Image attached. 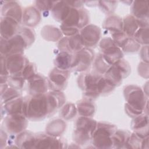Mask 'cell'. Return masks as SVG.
I'll return each instance as SVG.
<instances>
[{
    "label": "cell",
    "instance_id": "18",
    "mask_svg": "<svg viewBox=\"0 0 149 149\" xmlns=\"http://www.w3.org/2000/svg\"><path fill=\"white\" fill-rule=\"evenodd\" d=\"M134 133L141 138L148 136V117L147 114H140L134 118L132 123Z\"/></svg>",
    "mask_w": 149,
    "mask_h": 149
},
{
    "label": "cell",
    "instance_id": "4",
    "mask_svg": "<svg viewBox=\"0 0 149 149\" xmlns=\"http://www.w3.org/2000/svg\"><path fill=\"white\" fill-rule=\"evenodd\" d=\"M116 130L115 125L99 122L92 136V143L95 148H110L113 147L112 136Z\"/></svg>",
    "mask_w": 149,
    "mask_h": 149
},
{
    "label": "cell",
    "instance_id": "32",
    "mask_svg": "<svg viewBox=\"0 0 149 149\" xmlns=\"http://www.w3.org/2000/svg\"><path fill=\"white\" fill-rule=\"evenodd\" d=\"M130 136V134L127 131L123 130H116L112 136L113 146L118 148L125 147Z\"/></svg>",
    "mask_w": 149,
    "mask_h": 149
},
{
    "label": "cell",
    "instance_id": "22",
    "mask_svg": "<svg viewBox=\"0 0 149 149\" xmlns=\"http://www.w3.org/2000/svg\"><path fill=\"white\" fill-rule=\"evenodd\" d=\"M41 15L38 9L34 7H29L25 9L23 13V23L29 27H34L38 24Z\"/></svg>",
    "mask_w": 149,
    "mask_h": 149
},
{
    "label": "cell",
    "instance_id": "13",
    "mask_svg": "<svg viewBox=\"0 0 149 149\" xmlns=\"http://www.w3.org/2000/svg\"><path fill=\"white\" fill-rule=\"evenodd\" d=\"M79 34L84 46L93 47L98 43L100 38L101 30L95 25L89 24L83 27Z\"/></svg>",
    "mask_w": 149,
    "mask_h": 149
},
{
    "label": "cell",
    "instance_id": "27",
    "mask_svg": "<svg viewBox=\"0 0 149 149\" xmlns=\"http://www.w3.org/2000/svg\"><path fill=\"white\" fill-rule=\"evenodd\" d=\"M66 127V123L62 119H55L49 122L46 126V133L54 136L58 137L65 130Z\"/></svg>",
    "mask_w": 149,
    "mask_h": 149
},
{
    "label": "cell",
    "instance_id": "36",
    "mask_svg": "<svg viewBox=\"0 0 149 149\" xmlns=\"http://www.w3.org/2000/svg\"><path fill=\"white\" fill-rule=\"evenodd\" d=\"M133 37L140 44L147 45L148 44V27L140 28L135 33Z\"/></svg>",
    "mask_w": 149,
    "mask_h": 149
},
{
    "label": "cell",
    "instance_id": "3",
    "mask_svg": "<svg viewBox=\"0 0 149 149\" xmlns=\"http://www.w3.org/2000/svg\"><path fill=\"white\" fill-rule=\"evenodd\" d=\"M97 122L90 117L81 116L75 123V129L73 138L74 141L80 145L86 144L91 139L97 127Z\"/></svg>",
    "mask_w": 149,
    "mask_h": 149
},
{
    "label": "cell",
    "instance_id": "41",
    "mask_svg": "<svg viewBox=\"0 0 149 149\" xmlns=\"http://www.w3.org/2000/svg\"><path fill=\"white\" fill-rule=\"evenodd\" d=\"M122 72L124 78L126 77L131 72V68L128 62L125 59H121L114 63Z\"/></svg>",
    "mask_w": 149,
    "mask_h": 149
},
{
    "label": "cell",
    "instance_id": "14",
    "mask_svg": "<svg viewBox=\"0 0 149 149\" xmlns=\"http://www.w3.org/2000/svg\"><path fill=\"white\" fill-rule=\"evenodd\" d=\"M49 88L48 80L43 76L36 74L28 80V90L30 95H36L47 93Z\"/></svg>",
    "mask_w": 149,
    "mask_h": 149
},
{
    "label": "cell",
    "instance_id": "17",
    "mask_svg": "<svg viewBox=\"0 0 149 149\" xmlns=\"http://www.w3.org/2000/svg\"><path fill=\"white\" fill-rule=\"evenodd\" d=\"M19 23L15 19L3 16L1 20V37L8 40L18 31Z\"/></svg>",
    "mask_w": 149,
    "mask_h": 149
},
{
    "label": "cell",
    "instance_id": "28",
    "mask_svg": "<svg viewBox=\"0 0 149 149\" xmlns=\"http://www.w3.org/2000/svg\"><path fill=\"white\" fill-rule=\"evenodd\" d=\"M77 110L81 116L91 117L95 113V106L90 99L85 98L79 102Z\"/></svg>",
    "mask_w": 149,
    "mask_h": 149
},
{
    "label": "cell",
    "instance_id": "20",
    "mask_svg": "<svg viewBox=\"0 0 149 149\" xmlns=\"http://www.w3.org/2000/svg\"><path fill=\"white\" fill-rule=\"evenodd\" d=\"M37 136L30 132L23 131L16 138L15 143L17 147L21 148H34Z\"/></svg>",
    "mask_w": 149,
    "mask_h": 149
},
{
    "label": "cell",
    "instance_id": "48",
    "mask_svg": "<svg viewBox=\"0 0 149 149\" xmlns=\"http://www.w3.org/2000/svg\"><path fill=\"white\" fill-rule=\"evenodd\" d=\"M141 58L143 59V61L148 63V45L143 47L141 50Z\"/></svg>",
    "mask_w": 149,
    "mask_h": 149
},
{
    "label": "cell",
    "instance_id": "21",
    "mask_svg": "<svg viewBox=\"0 0 149 149\" xmlns=\"http://www.w3.org/2000/svg\"><path fill=\"white\" fill-rule=\"evenodd\" d=\"M74 54L69 52L61 51L55 58L54 64L55 68L63 70H69L72 68Z\"/></svg>",
    "mask_w": 149,
    "mask_h": 149
},
{
    "label": "cell",
    "instance_id": "35",
    "mask_svg": "<svg viewBox=\"0 0 149 149\" xmlns=\"http://www.w3.org/2000/svg\"><path fill=\"white\" fill-rule=\"evenodd\" d=\"M77 108L72 103L65 104L61 111V116L65 120L73 119L76 115Z\"/></svg>",
    "mask_w": 149,
    "mask_h": 149
},
{
    "label": "cell",
    "instance_id": "30",
    "mask_svg": "<svg viewBox=\"0 0 149 149\" xmlns=\"http://www.w3.org/2000/svg\"><path fill=\"white\" fill-rule=\"evenodd\" d=\"M139 25L136 19L132 15L125 17L123 20V32L128 37H133L138 30Z\"/></svg>",
    "mask_w": 149,
    "mask_h": 149
},
{
    "label": "cell",
    "instance_id": "5",
    "mask_svg": "<svg viewBox=\"0 0 149 149\" xmlns=\"http://www.w3.org/2000/svg\"><path fill=\"white\" fill-rule=\"evenodd\" d=\"M27 47L24 40L18 32L8 40L1 37V55L7 56L16 54H22Z\"/></svg>",
    "mask_w": 149,
    "mask_h": 149
},
{
    "label": "cell",
    "instance_id": "2",
    "mask_svg": "<svg viewBox=\"0 0 149 149\" xmlns=\"http://www.w3.org/2000/svg\"><path fill=\"white\" fill-rule=\"evenodd\" d=\"M123 92L127 101L125 104V111L127 115L135 118L141 114L146 107V99L141 88L129 85L125 87Z\"/></svg>",
    "mask_w": 149,
    "mask_h": 149
},
{
    "label": "cell",
    "instance_id": "25",
    "mask_svg": "<svg viewBox=\"0 0 149 149\" xmlns=\"http://www.w3.org/2000/svg\"><path fill=\"white\" fill-rule=\"evenodd\" d=\"M104 77L115 87L119 86L122 81V79H124L122 72L114 64L111 65L105 73Z\"/></svg>",
    "mask_w": 149,
    "mask_h": 149
},
{
    "label": "cell",
    "instance_id": "6",
    "mask_svg": "<svg viewBox=\"0 0 149 149\" xmlns=\"http://www.w3.org/2000/svg\"><path fill=\"white\" fill-rule=\"evenodd\" d=\"M100 77L99 74L91 73H83L79 77V86L84 91L85 96L88 98H96L100 95L98 88V82Z\"/></svg>",
    "mask_w": 149,
    "mask_h": 149
},
{
    "label": "cell",
    "instance_id": "26",
    "mask_svg": "<svg viewBox=\"0 0 149 149\" xmlns=\"http://www.w3.org/2000/svg\"><path fill=\"white\" fill-rule=\"evenodd\" d=\"M132 13L138 20L148 19L147 1H134L132 8Z\"/></svg>",
    "mask_w": 149,
    "mask_h": 149
},
{
    "label": "cell",
    "instance_id": "16",
    "mask_svg": "<svg viewBox=\"0 0 149 149\" xmlns=\"http://www.w3.org/2000/svg\"><path fill=\"white\" fill-rule=\"evenodd\" d=\"M64 147V143L61 139L47 134L37 136L34 148H60Z\"/></svg>",
    "mask_w": 149,
    "mask_h": 149
},
{
    "label": "cell",
    "instance_id": "38",
    "mask_svg": "<svg viewBox=\"0 0 149 149\" xmlns=\"http://www.w3.org/2000/svg\"><path fill=\"white\" fill-rule=\"evenodd\" d=\"M143 139L144 138L140 137L135 133H133L129 136L125 147L132 148H141V143Z\"/></svg>",
    "mask_w": 149,
    "mask_h": 149
},
{
    "label": "cell",
    "instance_id": "37",
    "mask_svg": "<svg viewBox=\"0 0 149 149\" xmlns=\"http://www.w3.org/2000/svg\"><path fill=\"white\" fill-rule=\"evenodd\" d=\"M19 96V93L18 91L9 86V87H8L3 93H1L2 104Z\"/></svg>",
    "mask_w": 149,
    "mask_h": 149
},
{
    "label": "cell",
    "instance_id": "9",
    "mask_svg": "<svg viewBox=\"0 0 149 149\" xmlns=\"http://www.w3.org/2000/svg\"><path fill=\"white\" fill-rule=\"evenodd\" d=\"M94 53L91 49L83 48L80 51L74 53L72 69L77 72L86 70L94 59Z\"/></svg>",
    "mask_w": 149,
    "mask_h": 149
},
{
    "label": "cell",
    "instance_id": "24",
    "mask_svg": "<svg viewBox=\"0 0 149 149\" xmlns=\"http://www.w3.org/2000/svg\"><path fill=\"white\" fill-rule=\"evenodd\" d=\"M23 105L24 100L19 96L3 104V108L8 115L23 113Z\"/></svg>",
    "mask_w": 149,
    "mask_h": 149
},
{
    "label": "cell",
    "instance_id": "31",
    "mask_svg": "<svg viewBox=\"0 0 149 149\" xmlns=\"http://www.w3.org/2000/svg\"><path fill=\"white\" fill-rule=\"evenodd\" d=\"M43 38L47 41H56L62 36V31L57 27L53 26H45L41 31Z\"/></svg>",
    "mask_w": 149,
    "mask_h": 149
},
{
    "label": "cell",
    "instance_id": "15",
    "mask_svg": "<svg viewBox=\"0 0 149 149\" xmlns=\"http://www.w3.org/2000/svg\"><path fill=\"white\" fill-rule=\"evenodd\" d=\"M84 45L79 34L64 37L60 40L58 44V47L61 51H66L70 53L77 52L82 49Z\"/></svg>",
    "mask_w": 149,
    "mask_h": 149
},
{
    "label": "cell",
    "instance_id": "7",
    "mask_svg": "<svg viewBox=\"0 0 149 149\" xmlns=\"http://www.w3.org/2000/svg\"><path fill=\"white\" fill-rule=\"evenodd\" d=\"M100 46L104 58L109 65H112L122 59L123 52L112 38L109 37L104 38L101 41Z\"/></svg>",
    "mask_w": 149,
    "mask_h": 149
},
{
    "label": "cell",
    "instance_id": "29",
    "mask_svg": "<svg viewBox=\"0 0 149 149\" xmlns=\"http://www.w3.org/2000/svg\"><path fill=\"white\" fill-rule=\"evenodd\" d=\"M103 27L113 33L122 31L123 21L116 16H111L106 19L104 22Z\"/></svg>",
    "mask_w": 149,
    "mask_h": 149
},
{
    "label": "cell",
    "instance_id": "8",
    "mask_svg": "<svg viewBox=\"0 0 149 149\" xmlns=\"http://www.w3.org/2000/svg\"><path fill=\"white\" fill-rule=\"evenodd\" d=\"M89 16L84 8H76L70 6L69 12L62 22V24L66 26L75 27L77 29L84 27L88 23Z\"/></svg>",
    "mask_w": 149,
    "mask_h": 149
},
{
    "label": "cell",
    "instance_id": "44",
    "mask_svg": "<svg viewBox=\"0 0 149 149\" xmlns=\"http://www.w3.org/2000/svg\"><path fill=\"white\" fill-rule=\"evenodd\" d=\"M61 31L62 34L65 35L66 37H71L76 35L79 32V29L75 27L66 26L63 24L61 25Z\"/></svg>",
    "mask_w": 149,
    "mask_h": 149
},
{
    "label": "cell",
    "instance_id": "39",
    "mask_svg": "<svg viewBox=\"0 0 149 149\" xmlns=\"http://www.w3.org/2000/svg\"><path fill=\"white\" fill-rule=\"evenodd\" d=\"M24 79L20 74L10 76L9 78L8 79V84L10 87L18 90H20L24 84Z\"/></svg>",
    "mask_w": 149,
    "mask_h": 149
},
{
    "label": "cell",
    "instance_id": "23",
    "mask_svg": "<svg viewBox=\"0 0 149 149\" xmlns=\"http://www.w3.org/2000/svg\"><path fill=\"white\" fill-rule=\"evenodd\" d=\"M70 6L65 1L55 2L51 9L54 18L58 22H63L68 16Z\"/></svg>",
    "mask_w": 149,
    "mask_h": 149
},
{
    "label": "cell",
    "instance_id": "1",
    "mask_svg": "<svg viewBox=\"0 0 149 149\" xmlns=\"http://www.w3.org/2000/svg\"><path fill=\"white\" fill-rule=\"evenodd\" d=\"M55 111L46 93L31 95L24 101L23 113L27 119L31 120L43 119Z\"/></svg>",
    "mask_w": 149,
    "mask_h": 149
},
{
    "label": "cell",
    "instance_id": "43",
    "mask_svg": "<svg viewBox=\"0 0 149 149\" xmlns=\"http://www.w3.org/2000/svg\"><path fill=\"white\" fill-rule=\"evenodd\" d=\"M100 6L102 10L106 13H112L115 9L116 2L115 1H100Z\"/></svg>",
    "mask_w": 149,
    "mask_h": 149
},
{
    "label": "cell",
    "instance_id": "19",
    "mask_svg": "<svg viewBox=\"0 0 149 149\" xmlns=\"http://www.w3.org/2000/svg\"><path fill=\"white\" fill-rule=\"evenodd\" d=\"M2 14L3 16L11 17L16 20L19 23H20L23 13L20 6L13 1L6 2L2 8Z\"/></svg>",
    "mask_w": 149,
    "mask_h": 149
},
{
    "label": "cell",
    "instance_id": "12",
    "mask_svg": "<svg viewBox=\"0 0 149 149\" xmlns=\"http://www.w3.org/2000/svg\"><path fill=\"white\" fill-rule=\"evenodd\" d=\"M69 74V70H63L56 68L53 69L48 76L49 87L54 88V90L64 89L67 84Z\"/></svg>",
    "mask_w": 149,
    "mask_h": 149
},
{
    "label": "cell",
    "instance_id": "40",
    "mask_svg": "<svg viewBox=\"0 0 149 149\" xmlns=\"http://www.w3.org/2000/svg\"><path fill=\"white\" fill-rule=\"evenodd\" d=\"M17 32L22 36L28 47L33 43L35 37L34 33L31 29L27 27H23L20 29Z\"/></svg>",
    "mask_w": 149,
    "mask_h": 149
},
{
    "label": "cell",
    "instance_id": "34",
    "mask_svg": "<svg viewBox=\"0 0 149 149\" xmlns=\"http://www.w3.org/2000/svg\"><path fill=\"white\" fill-rule=\"evenodd\" d=\"M110 66L105 60L102 54H99L97 56L94 63V69L99 75L105 74Z\"/></svg>",
    "mask_w": 149,
    "mask_h": 149
},
{
    "label": "cell",
    "instance_id": "45",
    "mask_svg": "<svg viewBox=\"0 0 149 149\" xmlns=\"http://www.w3.org/2000/svg\"><path fill=\"white\" fill-rule=\"evenodd\" d=\"M36 2L37 8L43 11L51 10L55 3L52 1H36Z\"/></svg>",
    "mask_w": 149,
    "mask_h": 149
},
{
    "label": "cell",
    "instance_id": "10",
    "mask_svg": "<svg viewBox=\"0 0 149 149\" xmlns=\"http://www.w3.org/2000/svg\"><path fill=\"white\" fill-rule=\"evenodd\" d=\"M27 119L23 113L8 115L4 119V125L8 132L12 134L20 133L27 127Z\"/></svg>",
    "mask_w": 149,
    "mask_h": 149
},
{
    "label": "cell",
    "instance_id": "47",
    "mask_svg": "<svg viewBox=\"0 0 149 149\" xmlns=\"http://www.w3.org/2000/svg\"><path fill=\"white\" fill-rule=\"evenodd\" d=\"M9 72L8 71L5 56H1V76L2 77H8L9 75Z\"/></svg>",
    "mask_w": 149,
    "mask_h": 149
},
{
    "label": "cell",
    "instance_id": "33",
    "mask_svg": "<svg viewBox=\"0 0 149 149\" xmlns=\"http://www.w3.org/2000/svg\"><path fill=\"white\" fill-rule=\"evenodd\" d=\"M140 47V44L132 37H127L122 44L120 48L125 52L128 53L137 52Z\"/></svg>",
    "mask_w": 149,
    "mask_h": 149
},
{
    "label": "cell",
    "instance_id": "11",
    "mask_svg": "<svg viewBox=\"0 0 149 149\" xmlns=\"http://www.w3.org/2000/svg\"><path fill=\"white\" fill-rule=\"evenodd\" d=\"M6 63L9 75L20 74L29 61L21 54H16L5 56Z\"/></svg>",
    "mask_w": 149,
    "mask_h": 149
},
{
    "label": "cell",
    "instance_id": "46",
    "mask_svg": "<svg viewBox=\"0 0 149 149\" xmlns=\"http://www.w3.org/2000/svg\"><path fill=\"white\" fill-rule=\"evenodd\" d=\"M138 72L141 76L148 78V63L141 62L138 66Z\"/></svg>",
    "mask_w": 149,
    "mask_h": 149
},
{
    "label": "cell",
    "instance_id": "42",
    "mask_svg": "<svg viewBox=\"0 0 149 149\" xmlns=\"http://www.w3.org/2000/svg\"><path fill=\"white\" fill-rule=\"evenodd\" d=\"M36 66L32 63H29L23 69L20 74L25 80H29L34 76L36 73Z\"/></svg>",
    "mask_w": 149,
    "mask_h": 149
}]
</instances>
